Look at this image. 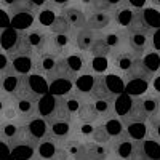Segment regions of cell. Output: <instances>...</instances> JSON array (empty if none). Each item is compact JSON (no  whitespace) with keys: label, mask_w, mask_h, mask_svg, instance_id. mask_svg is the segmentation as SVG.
<instances>
[{"label":"cell","mask_w":160,"mask_h":160,"mask_svg":"<svg viewBox=\"0 0 160 160\" xmlns=\"http://www.w3.org/2000/svg\"><path fill=\"white\" fill-rule=\"evenodd\" d=\"M111 160H139L146 154L142 151V141H133L125 133L109 142Z\"/></svg>","instance_id":"obj_1"},{"label":"cell","mask_w":160,"mask_h":160,"mask_svg":"<svg viewBox=\"0 0 160 160\" xmlns=\"http://www.w3.org/2000/svg\"><path fill=\"white\" fill-rule=\"evenodd\" d=\"M61 56L55 55L51 51H43L40 55L34 56V72L37 75H42L47 80H53L55 74L59 69V64H61Z\"/></svg>","instance_id":"obj_2"},{"label":"cell","mask_w":160,"mask_h":160,"mask_svg":"<svg viewBox=\"0 0 160 160\" xmlns=\"http://www.w3.org/2000/svg\"><path fill=\"white\" fill-rule=\"evenodd\" d=\"M128 34V50L141 58L152 48V31L151 29H131Z\"/></svg>","instance_id":"obj_3"},{"label":"cell","mask_w":160,"mask_h":160,"mask_svg":"<svg viewBox=\"0 0 160 160\" xmlns=\"http://www.w3.org/2000/svg\"><path fill=\"white\" fill-rule=\"evenodd\" d=\"M135 109L146 122L160 115V95L149 91L142 96H135Z\"/></svg>","instance_id":"obj_4"},{"label":"cell","mask_w":160,"mask_h":160,"mask_svg":"<svg viewBox=\"0 0 160 160\" xmlns=\"http://www.w3.org/2000/svg\"><path fill=\"white\" fill-rule=\"evenodd\" d=\"M26 77L28 75H18L10 66L7 71L0 72V93L11 99L16 98L26 83Z\"/></svg>","instance_id":"obj_5"},{"label":"cell","mask_w":160,"mask_h":160,"mask_svg":"<svg viewBox=\"0 0 160 160\" xmlns=\"http://www.w3.org/2000/svg\"><path fill=\"white\" fill-rule=\"evenodd\" d=\"M48 136L59 144L75 138V122L59 118H48Z\"/></svg>","instance_id":"obj_6"},{"label":"cell","mask_w":160,"mask_h":160,"mask_svg":"<svg viewBox=\"0 0 160 160\" xmlns=\"http://www.w3.org/2000/svg\"><path fill=\"white\" fill-rule=\"evenodd\" d=\"M24 35H26V40L29 42V45L34 51V56L48 50V45H50V31L48 29L32 26L31 29L24 31Z\"/></svg>","instance_id":"obj_7"},{"label":"cell","mask_w":160,"mask_h":160,"mask_svg":"<svg viewBox=\"0 0 160 160\" xmlns=\"http://www.w3.org/2000/svg\"><path fill=\"white\" fill-rule=\"evenodd\" d=\"M62 62L66 66L68 72L77 78V75L88 72V66H90V58L88 53H82V51H71L69 55L62 56Z\"/></svg>","instance_id":"obj_8"},{"label":"cell","mask_w":160,"mask_h":160,"mask_svg":"<svg viewBox=\"0 0 160 160\" xmlns=\"http://www.w3.org/2000/svg\"><path fill=\"white\" fill-rule=\"evenodd\" d=\"M24 130H26V138L38 144L43 138L48 136V122L43 117L34 115L24 122Z\"/></svg>","instance_id":"obj_9"},{"label":"cell","mask_w":160,"mask_h":160,"mask_svg":"<svg viewBox=\"0 0 160 160\" xmlns=\"http://www.w3.org/2000/svg\"><path fill=\"white\" fill-rule=\"evenodd\" d=\"M138 11L139 10H135L131 8L127 0L125 3H122L120 7H117L115 10H112V19H114V24L117 28H122L125 31H128L133 24H135L136 18H138Z\"/></svg>","instance_id":"obj_10"},{"label":"cell","mask_w":160,"mask_h":160,"mask_svg":"<svg viewBox=\"0 0 160 160\" xmlns=\"http://www.w3.org/2000/svg\"><path fill=\"white\" fill-rule=\"evenodd\" d=\"M72 47H75L74 45V32L72 34H50L48 51L62 58L72 51Z\"/></svg>","instance_id":"obj_11"},{"label":"cell","mask_w":160,"mask_h":160,"mask_svg":"<svg viewBox=\"0 0 160 160\" xmlns=\"http://www.w3.org/2000/svg\"><path fill=\"white\" fill-rule=\"evenodd\" d=\"M139 58L136 55H133L130 50H122L118 53H114L111 56V66L115 72H120L123 77L133 69V66L136 64Z\"/></svg>","instance_id":"obj_12"},{"label":"cell","mask_w":160,"mask_h":160,"mask_svg":"<svg viewBox=\"0 0 160 160\" xmlns=\"http://www.w3.org/2000/svg\"><path fill=\"white\" fill-rule=\"evenodd\" d=\"M106 40V43H108V47L111 48V56L114 55V53H118L125 50V45H128V34L125 29L122 28H111L108 32H102L101 34Z\"/></svg>","instance_id":"obj_13"},{"label":"cell","mask_w":160,"mask_h":160,"mask_svg":"<svg viewBox=\"0 0 160 160\" xmlns=\"http://www.w3.org/2000/svg\"><path fill=\"white\" fill-rule=\"evenodd\" d=\"M61 15L66 18V21L69 22V26L74 29V31H78V29H83L87 28V18H88V13L80 8L77 5H71L68 8H64L61 11Z\"/></svg>","instance_id":"obj_14"},{"label":"cell","mask_w":160,"mask_h":160,"mask_svg":"<svg viewBox=\"0 0 160 160\" xmlns=\"http://www.w3.org/2000/svg\"><path fill=\"white\" fill-rule=\"evenodd\" d=\"M112 24H114L112 11H93V13H88L87 28L91 29V31L101 32L104 29H108Z\"/></svg>","instance_id":"obj_15"},{"label":"cell","mask_w":160,"mask_h":160,"mask_svg":"<svg viewBox=\"0 0 160 160\" xmlns=\"http://www.w3.org/2000/svg\"><path fill=\"white\" fill-rule=\"evenodd\" d=\"M98 37V32L91 31L88 28H83V29H78L74 32V45L78 51L82 53H90L93 43Z\"/></svg>","instance_id":"obj_16"},{"label":"cell","mask_w":160,"mask_h":160,"mask_svg":"<svg viewBox=\"0 0 160 160\" xmlns=\"http://www.w3.org/2000/svg\"><path fill=\"white\" fill-rule=\"evenodd\" d=\"M75 122L78 123H91V125H96L101 122V117L95 109V104L93 101H83L80 104V108L77 111L75 115Z\"/></svg>","instance_id":"obj_17"},{"label":"cell","mask_w":160,"mask_h":160,"mask_svg":"<svg viewBox=\"0 0 160 160\" xmlns=\"http://www.w3.org/2000/svg\"><path fill=\"white\" fill-rule=\"evenodd\" d=\"M125 135L133 141H144L148 136V122L146 120H128L123 122Z\"/></svg>","instance_id":"obj_18"},{"label":"cell","mask_w":160,"mask_h":160,"mask_svg":"<svg viewBox=\"0 0 160 160\" xmlns=\"http://www.w3.org/2000/svg\"><path fill=\"white\" fill-rule=\"evenodd\" d=\"M58 101H59V96H55V95L40 96L38 101H37V115L43 117L45 120L51 118L55 111H56V108H58Z\"/></svg>","instance_id":"obj_19"},{"label":"cell","mask_w":160,"mask_h":160,"mask_svg":"<svg viewBox=\"0 0 160 160\" xmlns=\"http://www.w3.org/2000/svg\"><path fill=\"white\" fill-rule=\"evenodd\" d=\"M61 146H62V144H59V142H56L55 139H51L50 136H47V138H43L42 141L37 144L35 155H34V157H37V158H40V160H51L53 157H55V154L59 151Z\"/></svg>","instance_id":"obj_20"},{"label":"cell","mask_w":160,"mask_h":160,"mask_svg":"<svg viewBox=\"0 0 160 160\" xmlns=\"http://www.w3.org/2000/svg\"><path fill=\"white\" fill-rule=\"evenodd\" d=\"M87 155L91 160H111V148L109 144H98L93 141H85Z\"/></svg>","instance_id":"obj_21"},{"label":"cell","mask_w":160,"mask_h":160,"mask_svg":"<svg viewBox=\"0 0 160 160\" xmlns=\"http://www.w3.org/2000/svg\"><path fill=\"white\" fill-rule=\"evenodd\" d=\"M62 148L68 151L71 160H83L87 157V146L85 141L78 139V138H72L69 141H66L62 144Z\"/></svg>","instance_id":"obj_22"},{"label":"cell","mask_w":160,"mask_h":160,"mask_svg":"<svg viewBox=\"0 0 160 160\" xmlns=\"http://www.w3.org/2000/svg\"><path fill=\"white\" fill-rule=\"evenodd\" d=\"M35 13L37 11H22V13H16V15L11 16V24H13V29L16 31H28L34 26V21H35Z\"/></svg>","instance_id":"obj_23"},{"label":"cell","mask_w":160,"mask_h":160,"mask_svg":"<svg viewBox=\"0 0 160 160\" xmlns=\"http://www.w3.org/2000/svg\"><path fill=\"white\" fill-rule=\"evenodd\" d=\"M10 66L18 75H28L31 71H34V56L10 58Z\"/></svg>","instance_id":"obj_24"},{"label":"cell","mask_w":160,"mask_h":160,"mask_svg":"<svg viewBox=\"0 0 160 160\" xmlns=\"http://www.w3.org/2000/svg\"><path fill=\"white\" fill-rule=\"evenodd\" d=\"M59 15V11L53 10L51 7H42L38 8L37 13H35V21L38 22V28H43V29H50L51 24L55 22L56 16Z\"/></svg>","instance_id":"obj_25"},{"label":"cell","mask_w":160,"mask_h":160,"mask_svg":"<svg viewBox=\"0 0 160 160\" xmlns=\"http://www.w3.org/2000/svg\"><path fill=\"white\" fill-rule=\"evenodd\" d=\"M139 16L148 29L154 31V29L160 28V11L157 8H154V7L142 8V10H139Z\"/></svg>","instance_id":"obj_26"},{"label":"cell","mask_w":160,"mask_h":160,"mask_svg":"<svg viewBox=\"0 0 160 160\" xmlns=\"http://www.w3.org/2000/svg\"><path fill=\"white\" fill-rule=\"evenodd\" d=\"M102 127L108 130V133L111 135L112 139L118 138V136H122L123 133H125V127H123V122L120 120L117 115H112V117H108V118H101V122Z\"/></svg>","instance_id":"obj_27"},{"label":"cell","mask_w":160,"mask_h":160,"mask_svg":"<svg viewBox=\"0 0 160 160\" xmlns=\"http://www.w3.org/2000/svg\"><path fill=\"white\" fill-rule=\"evenodd\" d=\"M90 55L91 58H109L111 56V48L108 47V43H106V40L101 34H98L95 43H93L90 50Z\"/></svg>","instance_id":"obj_28"},{"label":"cell","mask_w":160,"mask_h":160,"mask_svg":"<svg viewBox=\"0 0 160 160\" xmlns=\"http://www.w3.org/2000/svg\"><path fill=\"white\" fill-rule=\"evenodd\" d=\"M93 104H95V109H96V112L99 114L101 118H108V117L115 115V112H114V98L96 99V101H93Z\"/></svg>","instance_id":"obj_29"},{"label":"cell","mask_w":160,"mask_h":160,"mask_svg":"<svg viewBox=\"0 0 160 160\" xmlns=\"http://www.w3.org/2000/svg\"><path fill=\"white\" fill-rule=\"evenodd\" d=\"M141 62L144 64V68L151 71L152 74H157L160 72V55L157 51H148L146 55L141 56Z\"/></svg>","instance_id":"obj_30"},{"label":"cell","mask_w":160,"mask_h":160,"mask_svg":"<svg viewBox=\"0 0 160 160\" xmlns=\"http://www.w3.org/2000/svg\"><path fill=\"white\" fill-rule=\"evenodd\" d=\"M90 141L98 142V144H109L112 141V138H111V135L108 133V130L102 127V123H96L95 125V130H93L91 136H90Z\"/></svg>","instance_id":"obj_31"},{"label":"cell","mask_w":160,"mask_h":160,"mask_svg":"<svg viewBox=\"0 0 160 160\" xmlns=\"http://www.w3.org/2000/svg\"><path fill=\"white\" fill-rule=\"evenodd\" d=\"M48 31H50V34H72L74 29L69 26V22L66 21V18L59 13V15L56 16V19H55V22L51 24V28Z\"/></svg>","instance_id":"obj_32"},{"label":"cell","mask_w":160,"mask_h":160,"mask_svg":"<svg viewBox=\"0 0 160 160\" xmlns=\"http://www.w3.org/2000/svg\"><path fill=\"white\" fill-rule=\"evenodd\" d=\"M108 58H90V66H88V72L95 74V75H102V72L108 69Z\"/></svg>","instance_id":"obj_33"},{"label":"cell","mask_w":160,"mask_h":160,"mask_svg":"<svg viewBox=\"0 0 160 160\" xmlns=\"http://www.w3.org/2000/svg\"><path fill=\"white\" fill-rule=\"evenodd\" d=\"M148 136L160 144V115L148 120Z\"/></svg>","instance_id":"obj_34"},{"label":"cell","mask_w":160,"mask_h":160,"mask_svg":"<svg viewBox=\"0 0 160 160\" xmlns=\"http://www.w3.org/2000/svg\"><path fill=\"white\" fill-rule=\"evenodd\" d=\"M122 3H125V0H99L96 8L93 10V11H112L117 7H120Z\"/></svg>","instance_id":"obj_35"},{"label":"cell","mask_w":160,"mask_h":160,"mask_svg":"<svg viewBox=\"0 0 160 160\" xmlns=\"http://www.w3.org/2000/svg\"><path fill=\"white\" fill-rule=\"evenodd\" d=\"M71 5H74V0H48V3H47V7H51L53 10H56L59 13Z\"/></svg>","instance_id":"obj_36"},{"label":"cell","mask_w":160,"mask_h":160,"mask_svg":"<svg viewBox=\"0 0 160 160\" xmlns=\"http://www.w3.org/2000/svg\"><path fill=\"white\" fill-rule=\"evenodd\" d=\"M98 2L99 0H74V5H80V7H83V10L87 13H91L96 8Z\"/></svg>","instance_id":"obj_37"},{"label":"cell","mask_w":160,"mask_h":160,"mask_svg":"<svg viewBox=\"0 0 160 160\" xmlns=\"http://www.w3.org/2000/svg\"><path fill=\"white\" fill-rule=\"evenodd\" d=\"M151 91L155 95H160V72L154 74L152 80H151Z\"/></svg>","instance_id":"obj_38"},{"label":"cell","mask_w":160,"mask_h":160,"mask_svg":"<svg viewBox=\"0 0 160 160\" xmlns=\"http://www.w3.org/2000/svg\"><path fill=\"white\" fill-rule=\"evenodd\" d=\"M152 48L154 51L160 53V28L152 31Z\"/></svg>","instance_id":"obj_39"},{"label":"cell","mask_w":160,"mask_h":160,"mask_svg":"<svg viewBox=\"0 0 160 160\" xmlns=\"http://www.w3.org/2000/svg\"><path fill=\"white\" fill-rule=\"evenodd\" d=\"M149 0H127V3L131 7V8H135V10H142L146 8V3H148Z\"/></svg>","instance_id":"obj_40"},{"label":"cell","mask_w":160,"mask_h":160,"mask_svg":"<svg viewBox=\"0 0 160 160\" xmlns=\"http://www.w3.org/2000/svg\"><path fill=\"white\" fill-rule=\"evenodd\" d=\"M51 160H71V157H69V154H68V151H66L62 146L59 148V151L55 154V157H53Z\"/></svg>","instance_id":"obj_41"},{"label":"cell","mask_w":160,"mask_h":160,"mask_svg":"<svg viewBox=\"0 0 160 160\" xmlns=\"http://www.w3.org/2000/svg\"><path fill=\"white\" fill-rule=\"evenodd\" d=\"M19 2L21 0H0V7H5L7 10H10L13 7H16Z\"/></svg>","instance_id":"obj_42"},{"label":"cell","mask_w":160,"mask_h":160,"mask_svg":"<svg viewBox=\"0 0 160 160\" xmlns=\"http://www.w3.org/2000/svg\"><path fill=\"white\" fill-rule=\"evenodd\" d=\"M32 2V5L38 10V8H42V7H45L47 3H48V0H31Z\"/></svg>","instance_id":"obj_43"},{"label":"cell","mask_w":160,"mask_h":160,"mask_svg":"<svg viewBox=\"0 0 160 160\" xmlns=\"http://www.w3.org/2000/svg\"><path fill=\"white\" fill-rule=\"evenodd\" d=\"M149 3L154 7V8H157V10H160V0H149Z\"/></svg>","instance_id":"obj_44"},{"label":"cell","mask_w":160,"mask_h":160,"mask_svg":"<svg viewBox=\"0 0 160 160\" xmlns=\"http://www.w3.org/2000/svg\"><path fill=\"white\" fill-rule=\"evenodd\" d=\"M139 160H151V158H148V157L144 155V157H142V158H139Z\"/></svg>","instance_id":"obj_45"},{"label":"cell","mask_w":160,"mask_h":160,"mask_svg":"<svg viewBox=\"0 0 160 160\" xmlns=\"http://www.w3.org/2000/svg\"><path fill=\"white\" fill-rule=\"evenodd\" d=\"M31 160H40V158H37V157H32V158H31Z\"/></svg>","instance_id":"obj_46"},{"label":"cell","mask_w":160,"mask_h":160,"mask_svg":"<svg viewBox=\"0 0 160 160\" xmlns=\"http://www.w3.org/2000/svg\"><path fill=\"white\" fill-rule=\"evenodd\" d=\"M83 160H91V158H88V155H87V157H85V158H83Z\"/></svg>","instance_id":"obj_47"}]
</instances>
